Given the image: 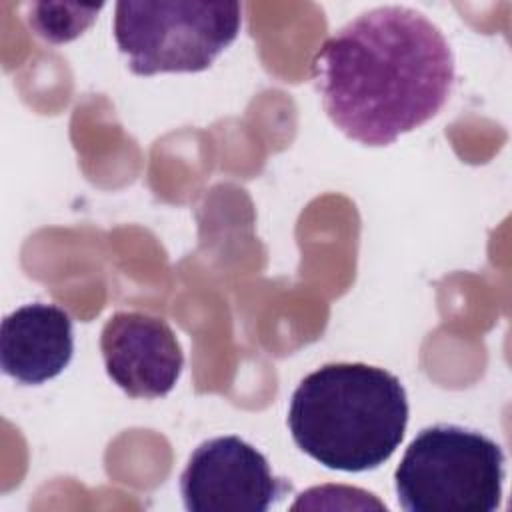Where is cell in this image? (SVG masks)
<instances>
[{
	"mask_svg": "<svg viewBox=\"0 0 512 512\" xmlns=\"http://www.w3.org/2000/svg\"><path fill=\"white\" fill-rule=\"evenodd\" d=\"M312 78L336 128L360 144L386 146L442 110L454 84V56L422 12L380 6L320 46Z\"/></svg>",
	"mask_w": 512,
	"mask_h": 512,
	"instance_id": "6da1fadb",
	"label": "cell"
},
{
	"mask_svg": "<svg viewBox=\"0 0 512 512\" xmlns=\"http://www.w3.org/2000/svg\"><path fill=\"white\" fill-rule=\"evenodd\" d=\"M296 446L330 470L368 472L400 446L408 424L402 382L384 368L332 362L302 378L290 398Z\"/></svg>",
	"mask_w": 512,
	"mask_h": 512,
	"instance_id": "7a4b0ae2",
	"label": "cell"
},
{
	"mask_svg": "<svg viewBox=\"0 0 512 512\" xmlns=\"http://www.w3.org/2000/svg\"><path fill=\"white\" fill-rule=\"evenodd\" d=\"M506 456L486 434L434 424L408 444L396 472L398 504L406 512H492L500 508Z\"/></svg>",
	"mask_w": 512,
	"mask_h": 512,
	"instance_id": "3957f363",
	"label": "cell"
},
{
	"mask_svg": "<svg viewBox=\"0 0 512 512\" xmlns=\"http://www.w3.org/2000/svg\"><path fill=\"white\" fill-rule=\"evenodd\" d=\"M240 2L122 0L114 8V38L138 76L202 72L236 40Z\"/></svg>",
	"mask_w": 512,
	"mask_h": 512,
	"instance_id": "277c9868",
	"label": "cell"
},
{
	"mask_svg": "<svg viewBox=\"0 0 512 512\" xmlns=\"http://www.w3.org/2000/svg\"><path fill=\"white\" fill-rule=\"evenodd\" d=\"M290 488L272 474L266 456L238 436L202 442L180 474V494L190 512H266Z\"/></svg>",
	"mask_w": 512,
	"mask_h": 512,
	"instance_id": "5b68a950",
	"label": "cell"
},
{
	"mask_svg": "<svg viewBox=\"0 0 512 512\" xmlns=\"http://www.w3.org/2000/svg\"><path fill=\"white\" fill-rule=\"evenodd\" d=\"M106 374L130 398H162L184 368L180 342L164 318L144 312L112 314L100 334Z\"/></svg>",
	"mask_w": 512,
	"mask_h": 512,
	"instance_id": "8992f818",
	"label": "cell"
},
{
	"mask_svg": "<svg viewBox=\"0 0 512 512\" xmlns=\"http://www.w3.org/2000/svg\"><path fill=\"white\" fill-rule=\"evenodd\" d=\"M72 352V318L56 304L32 302L2 320L0 364L20 384L56 378L70 364Z\"/></svg>",
	"mask_w": 512,
	"mask_h": 512,
	"instance_id": "52a82bcc",
	"label": "cell"
},
{
	"mask_svg": "<svg viewBox=\"0 0 512 512\" xmlns=\"http://www.w3.org/2000/svg\"><path fill=\"white\" fill-rule=\"evenodd\" d=\"M28 24L42 38L52 44H64L78 38L102 10V4H30Z\"/></svg>",
	"mask_w": 512,
	"mask_h": 512,
	"instance_id": "ba28073f",
	"label": "cell"
}]
</instances>
